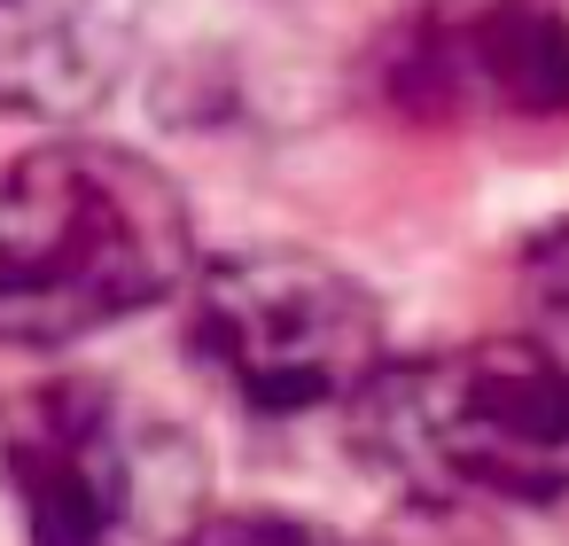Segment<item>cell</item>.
I'll use <instances>...</instances> for the list:
<instances>
[{
  "mask_svg": "<svg viewBox=\"0 0 569 546\" xmlns=\"http://www.w3.org/2000/svg\"><path fill=\"white\" fill-rule=\"evenodd\" d=\"M196 281L188 196L126 149L56 141L0 180V344H71Z\"/></svg>",
  "mask_w": 569,
  "mask_h": 546,
  "instance_id": "1",
  "label": "cell"
},
{
  "mask_svg": "<svg viewBox=\"0 0 569 546\" xmlns=\"http://www.w3.org/2000/svg\"><path fill=\"white\" fill-rule=\"evenodd\" d=\"M359 453L406 499L538 507L569 492V375L530 336H483L429 359H382L351 398Z\"/></svg>",
  "mask_w": 569,
  "mask_h": 546,
  "instance_id": "2",
  "label": "cell"
},
{
  "mask_svg": "<svg viewBox=\"0 0 569 546\" xmlns=\"http://www.w3.org/2000/svg\"><path fill=\"white\" fill-rule=\"evenodd\" d=\"M188 336L266 414L351 406L382 367L375 297L312 250H234L188 281Z\"/></svg>",
  "mask_w": 569,
  "mask_h": 546,
  "instance_id": "3",
  "label": "cell"
},
{
  "mask_svg": "<svg viewBox=\"0 0 569 546\" xmlns=\"http://www.w3.org/2000/svg\"><path fill=\"white\" fill-rule=\"evenodd\" d=\"M188 460L196 453L94 383L40 390L0 429V476L32 546H180L196 530Z\"/></svg>",
  "mask_w": 569,
  "mask_h": 546,
  "instance_id": "4",
  "label": "cell"
},
{
  "mask_svg": "<svg viewBox=\"0 0 569 546\" xmlns=\"http://www.w3.org/2000/svg\"><path fill=\"white\" fill-rule=\"evenodd\" d=\"M390 79L437 118H546L569 102V32L538 0H437L406 24Z\"/></svg>",
  "mask_w": 569,
  "mask_h": 546,
  "instance_id": "5",
  "label": "cell"
},
{
  "mask_svg": "<svg viewBox=\"0 0 569 546\" xmlns=\"http://www.w3.org/2000/svg\"><path fill=\"white\" fill-rule=\"evenodd\" d=\"M141 0H0V102L71 118L133 56Z\"/></svg>",
  "mask_w": 569,
  "mask_h": 546,
  "instance_id": "6",
  "label": "cell"
},
{
  "mask_svg": "<svg viewBox=\"0 0 569 546\" xmlns=\"http://www.w3.org/2000/svg\"><path fill=\"white\" fill-rule=\"evenodd\" d=\"M522 336L569 375V227H546L522 250Z\"/></svg>",
  "mask_w": 569,
  "mask_h": 546,
  "instance_id": "7",
  "label": "cell"
},
{
  "mask_svg": "<svg viewBox=\"0 0 569 546\" xmlns=\"http://www.w3.org/2000/svg\"><path fill=\"white\" fill-rule=\"evenodd\" d=\"M180 546H328V538L281 507H242V515H196Z\"/></svg>",
  "mask_w": 569,
  "mask_h": 546,
  "instance_id": "8",
  "label": "cell"
},
{
  "mask_svg": "<svg viewBox=\"0 0 569 546\" xmlns=\"http://www.w3.org/2000/svg\"><path fill=\"white\" fill-rule=\"evenodd\" d=\"M375 546H499L483 530V507H445V499H406V515Z\"/></svg>",
  "mask_w": 569,
  "mask_h": 546,
  "instance_id": "9",
  "label": "cell"
}]
</instances>
